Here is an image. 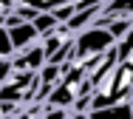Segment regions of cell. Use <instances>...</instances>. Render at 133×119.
I'll return each mask as SVG.
<instances>
[{"label":"cell","mask_w":133,"mask_h":119,"mask_svg":"<svg viewBox=\"0 0 133 119\" xmlns=\"http://www.w3.org/2000/svg\"><path fill=\"white\" fill-rule=\"evenodd\" d=\"M91 119H133V105L128 102H119V105H110V108H96L88 114Z\"/></svg>","instance_id":"cell-4"},{"label":"cell","mask_w":133,"mask_h":119,"mask_svg":"<svg viewBox=\"0 0 133 119\" xmlns=\"http://www.w3.org/2000/svg\"><path fill=\"white\" fill-rule=\"evenodd\" d=\"M45 65V48H43V43L37 45H28L26 54H11V68L14 71H40Z\"/></svg>","instance_id":"cell-1"},{"label":"cell","mask_w":133,"mask_h":119,"mask_svg":"<svg viewBox=\"0 0 133 119\" xmlns=\"http://www.w3.org/2000/svg\"><path fill=\"white\" fill-rule=\"evenodd\" d=\"M14 6H17V0H0V17H3V14H9Z\"/></svg>","instance_id":"cell-7"},{"label":"cell","mask_w":133,"mask_h":119,"mask_svg":"<svg viewBox=\"0 0 133 119\" xmlns=\"http://www.w3.org/2000/svg\"><path fill=\"white\" fill-rule=\"evenodd\" d=\"M88 119H91V116H88Z\"/></svg>","instance_id":"cell-8"},{"label":"cell","mask_w":133,"mask_h":119,"mask_svg":"<svg viewBox=\"0 0 133 119\" xmlns=\"http://www.w3.org/2000/svg\"><path fill=\"white\" fill-rule=\"evenodd\" d=\"M11 71H14V68H11V57H3L0 60V85L6 82V77H9Z\"/></svg>","instance_id":"cell-6"},{"label":"cell","mask_w":133,"mask_h":119,"mask_svg":"<svg viewBox=\"0 0 133 119\" xmlns=\"http://www.w3.org/2000/svg\"><path fill=\"white\" fill-rule=\"evenodd\" d=\"M31 23H34V29H37V34H40V37H48V34H54V31L62 26V23L54 17L51 11H40V14L31 20Z\"/></svg>","instance_id":"cell-5"},{"label":"cell","mask_w":133,"mask_h":119,"mask_svg":"<svg viewBox=\"0 0 133 119\" xmlns=\"http://www.w3.org/2000/svg\"><path fill=\"white\" fill-rule=\"evenodd\" d=\"M122 17H133V0H108L91 23H108V20H122Z\"/></svg>","instance_id":"cell-2"},{"label":"cell","mask_w":133,"mask_h":119,"mask_svg":"<svg viewBox=\"0 0 133 119\" xmlns=\"http://www.w3.org/2000/svg\"><path fill=\"white\" fill-rule=\"evenodd\" d=\"M6 31H9V40H11V48H14V51L28 48V45H34V43L40 40L34 23H17V26H11V29H6Z\"/></svg>","instance_id":"cell-3"}]
</instances>
